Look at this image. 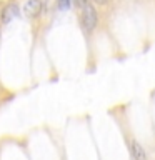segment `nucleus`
Segmentation results:
<instances>
[{"label":"nucleus","instance_id":"nucleus-5","mask_svg":"<svg viewBox=\"0 0 155 160\" xmlns=\"http://www.w3.org/2000/svg\"><path fill=\"white\" fill-rule=\"evenodd\" d=\"M73 0H57V7L60 10H68L70 7H72Z\"/></svg>","mask_w":155,"mask_h":160},{"label":"nucleus","instance_id":"nucleus-1","mask_svg":"<svg viewBox=\"0 0 155 160\" xmlns=\"http://www.w3.org/2000/svg\"><path fill=\"white\" fill-rule=\"evenodd\" d=\"M80 10H82V13H80V22H82L83 30L85 32H93L95 27H97V23H98L97 8H95L92 3H87Z\"/></svg>","mask_w":155,"mask_h":160},{"label":"nucleus","instance_id":"nucleus-4","mask_svg":"<svg viewBox=\"0 0 155 160\" xmlns=\"http://www.w3.org/2000/svg\"><path fill=\"white\" fill-rule=\"evenodd\" d=\"M130 152H132L133 160H147V153H145L143 147L137 142V140H132V142H130Z\"/></svg>","mask_w":155,"mask_h":160},{"label":"nucleus","instance_id":"nucleus-7","mask_svg":"<svg viewBox=\"0 0 155 160\" xmlns=\"http://www.w3.org/2000/svg\"><path fill=\"white\" fill-rule=\"evenodd\" d=\"M107 2H108V0H93V3H95V5H105Z\"/></svg>","mask_w":155,"mask_h":160},{"label":"nucleus","instance_id":"nucleus-6","mask_svg":"<svg viewBox=\"0 0 155 160\" xmlns=\"http://www.w3.org/2000/svg\"><path fill=\"white\" fill-rule=\"evenodd\" d=\"M73 3L77 5L78 8H82V7H85V5L90 3V2H88V0H73Z\"/></svg>","mask_w":155,"mask_h":160},{"label":"nucleus","instance_id":"nucleus-3","mask_svg":"<svg viewBox=\"0 0 155 160\" xmlns=\"http://www.w3.org/2000/svg\"><path fill=\"white\" fill-rule=\"evenodd\" d=\"M17 10H18V7H17V3H15V2H10V3L5 5V7L2 8V12H0V20H2V23L3 25L8 23L10 20L17 15Z\"/></svg>","mask_w":155,"mask_h":160},{"label":"nucleus","instance_id":"nucleus-2","mask_svg":"<svg viewBox=\"0 0 155 160\" xmlns=\"http://www.w3.org/2000/svg\"><path fill=\"white\" fill-rule=\"evenodd\" d=\"M42 10H43V2H42V0H25V3H23L25 17L37 18V17H40Z\"/></svg>","mask_w":155,"mask_h":160}]
</instances>
